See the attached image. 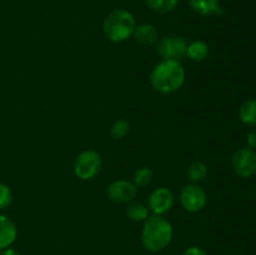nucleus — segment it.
I'll return each mask as SVG.
<instances>
[{"mask_svg": "<svg viewBox=\"0 0 256 255\" xmlns=\"http://www.w3.org/2000/svg\"><path fill=\"white\" fill-rule=\"evenodd\" d=\"M136 195V186L128 180H116L108 186V196L112 202L124 204Z\"/></svg>", "mask_w": 256, "mask_h": 255, "instance_id": "6e6552de", "label": "nucleus"}, {"mask_svg": "<svg viewBox=\"0 0 256 255\" xmlns=\"http://www.w3.org/2000/svg\"><path fill=\"white\" fill-rule=\"evenodd\" d=\"M239 118L244 124L256 125V99H249L242 104Z\"/></svg>", "mask_w": 256, "mask_h": 255, "instance_id": "4468645a", "label": "nucleus"}, {"mask_svg": "<svg viewBox=\"0 0 256 255\" xmlns=\"http://www.w3.org/2000/svg\"><path fill=\"white\" fill-rule=\"evenodd\" d=\"M208 175V166L202 162H194L188 169V176L192 182H202L206 178Z\"/></svg>", "mask_w": 256, "mask_h": 255, "instance_id": "f3484780", "label": "nucleus"}, {"mask_svg": "<svg viewBox=\"0 0 256 255\" xmlns=\"http://www.w3.org/2000/svg\"><path fill=\"white\" fill-rule=\"evenodd\" d=\"M136 22L130 12L124 9H116L110 12L104 20L102 30L110 42H122L134 35Z\"/></svg>", "mask_w": 256, "mask_h": 255, "instance_id": "7ed1b4c3", "label": "nucleus"}, {"mask_svg": "<svg viewBox=\"0 0 256 255\" xmlns=\"http://www.w3.org/2000/svg\"><path fill=\"white\" fill-rule=\"evenodd\" d=\"M102 156L94 150L80 152L74 162V174L80 180H90L102 169Z\"/></svg>", "mask_w": 256, "mask_h": 255, "instance_id": "20e7f679", "label": "nucleus"}, {"mask_svg": "<svg viewBox=\"0 0 256 255\" xmlns=\"http://www.w3.org/2000/svg\"><path fill=\"white\" fill-rule=\"evenodd\" d=\"M0 255H20V252H16V250H14V249H10V248H6V249L2 250Z\"/></svg>", "mask_w": 256, "mask_h": 255, "instance_id": "5701e85b", "label": "nucleus"}, {"mask_svg": "<svg viewBox=\"0 0 256 255\" xmlns=\"http://www.w3.org/2000/svg\"><path fill=\"white\" fill-rule=\"evenodd\" d=\"M206 192L196 184H188L180 192V202L182 208L190 212H198L206 204Z\"/></svg>", "mask_w": 256, "mask_h": 255, "instance_id": "423d86ee", "label": "nucleus"}, {"mask_svg": "<svg viewBox=\"0 0 256 255\" xmlns=\"http://www.w3.org/2000/svg\"><path fill=\"white\" fill-rule=\"evenodd\" d=\"M12 200V190L8 185L0 182V209H5L10 205Z\"/></svg>", "mask_w": 256, "mask_h": 255, "instance_id": "aec40b11", "label": "nucleus"}, {"mask_svg": "<svg viewBox=\"0 0 256 255\" xmlns=\"http://www.w3.org/2000/svg\"><path fill=\"white\" fill-rule=\"evenodd\" d=\"M174 205V195L166 188H158L149 198V208L155 215H162Z\"/></svg>", "mask_w": 256, "mask_h": 255, "instance_id": "1a4fd4ad", "label": "nucleus"}, {"mask_svg": "<svg viewBox=\"0 0 256 255\" xmlns=\"http://www.w3.org/2000/svg\"><path fill=\"white\" fill-rule=\"evenodd\" d=\"M209 55V46L205 44L204 42L200 40H195V42H190L186 48V56L190 60L196 62H204Z\"/></svg>", "mask_w": 256, "mask_h": 255, "instance_id": "ddd939ff", "label": "nucleus"}, {"mask_svg": "<svg viewBox=\"0 0 256 255\" xmlns=\"http://www.w3.org/2000/svg\"><path fill=\"white\" fill-rule=\"evenodd\" d=\"M126 216L132 222H142L149 218V209L142 202H132L126 208Z\"/></svg>", "mask_w": 256, "mask_h": 255, "instance_id": "2eb2a0df", "label": "nucleus"}, {"mask_svg": "<svg viewBox=\"0 0 256 255\" xmlns=\"http://www.w3.org/2000/svg\"><path fill=\"white\" fill-rule=\"evenodd\" d=\"M232 169L242 178H250L256 172V152L250 148H242L232 156Z\"/></svg>", "mask_w": 256, "mask_h": 255, "instance_id": "0eeeda50", "label": "nucleus"}, {"mask_svg": "<svg viewBox=\"0 0 256 255\" xmlns=\"http://www.w3.org/2000/svg\"><path fill=\"white\" fill-rule=\"evenodd\" d=\"M130 130V125L126 120L120 119L118 122H114V125L112 126V135L114 139H122V138L126 136V134Z\"/></svg>", "mask_w": 256, "mask_h": 255, "instance_id": "6ab92c4d", "label": "nucleus"}, {"mask_svg": "<svg viewBox=\"0 0 256 255\" xmlns=\"http://www.w3.org/2000/svg\"><path fill=\"white\" fill-rule=\"evenodd\" d=\"M172 239V226L162 215H152L145 220L142 242L149 252H160L170 244Z\"/></svg>", "mask_w": 256, "mask_h": 255, "instance_id": "f03ea898", "label": "nucleus"}, {"mask_svg": "<svg viewBox=\"0 0 256 255\" xmlns=\"http://www.w3.org/2000/svg\"><path fill=\"white\" fill-rule=\"evenodd\" d=\"M134 36L142 45H152L158 40V30L152 24H142L135 28Z\"/></svg>", "mask_w": 256, "mask_h": 255, "instance_id": "f8f14e48", "label": "nucleus"}, {"mask_svg": "<svg viewBox=\"0 0 256 255\" xmlns=\"http://www.w3.org/2000/svg\"><path fill=\"white\" fill-rule=\"evenodd\" d=\"M146 5L155 12L166 14L176 8L179 0H145Z\"/></svg>", "mask_w": 256, "mask_h": 255, "instance_id": "dca6fc26", "label": "nucleus"}, {"mask_svg": "<svg viewBox=\"0 0 256 255\" xmlns=\"http://www.w3.org/2000/svg\"><path fill=\"white\" fill-rule=\"evenodd\" d=\"M248 145H249L250 149H256V129L252 130V132L248 134Z\"/></svg>", "mask_w": 256, "mask_h": 255, "instance_id": "4be33fe9", "label": "nucleus"}, {"mask_svg": "<svg viewBox=\"0 0 256 255\" xmlns=\"http://www.w3.org/2000/svg\"><path fill=\"white\" fill-rule=\"evenodd\" d=\"M185 70L179 60H162L150 75L152 86L162 94H172L182 86Z\"/></svg>", "mask_w": 256, "mask_h": 255, "instance_id": "f257e3e1", "label": "nucleus"}, {"mask_svg": "<svg viewBox=\"0 0 256 255\" xmlns=\"http://www.w3.org/2000/svg\"><path fill=\"white\" fill-rule=\"evenodd\" d=\"M16 226L10 218L0 215V250L9 248L16 239Z\"/></svg>", "mask_w": 256, "mask_h": 255, "instance_id": "9d476101", "label": "nucleus"}, {"mask_svg": "<svg viewBox=\"0 0 256 255\" xmlns=\"http://www.w3.org/2000/svg\"><path fill=\"white\" fill-rule=\"evenodd\" d=\"M182 255H208V254L202 249V248L192 246V248H189V249L185 250L184 254Z\"/></svg>", "mask_w": 256, "mask_h": 255, "instance_id": "412c9836", "label": "nucleus"}, {"mask_svg": "<svg viewBox=\"0 0 256 255\" xmlns=\"http://www.w3.org/2000/svg\"><path fill=\"white\" fill-rule=\"evenodd\" d=\"M188 44L182 36L168 35L158 42L156 50L164 60H182L186 55Z\"/></svg>", "mask_w": 256, "mask_h": 255, "instance_id": "39448f33", "label": "nucleus"}, {"mask_svg": "<svg viewBox=\"0 0 256 255\" xmlns=\"http://www.w3.org/2000/svg\"><path fill=\"white\" fill-rule=\"evenodd\" d=\"M152 176H154V174H152V169H149V168H140L134 175V185L136 188L146 186V185H149L152 182Z\"/></svg>", "mask_w": 256, "mask_h": 255, "instance_id": "a211bd4d", "label": "nucleus"}, {"mask_svg": "<svg viewBox=\"0 0 256 255\" xmlns=\"http://www.w3.org/2000/svg\"><path fill=\"white\" fill-rule=\"evenodd\" d=\"M189 4L200 15H222L224 12L219 0H189Z\"/></svg>", "mask_w": 256, "mask_h": 255, "instance_id": "9b49d317", "label": "nucleus"}]
</instances>
